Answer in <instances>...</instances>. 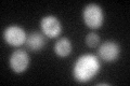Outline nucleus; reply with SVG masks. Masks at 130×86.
Returning a JSON list of instances; mask_svg holds the SVG:
<instances>
[{"label":"nucleus","instance_id":"obj_3","mask_svg":"<svg viewBox=\"0 0 130 86\" xmlns=\"http://www.w3.org/2000/svg\"><path fill=\"white\" fill-rule=\"evenodd\" d=\"M26 32L22 27L12 25L7 27L3 31V39L10 46L19 47L26 42Z\"/></svg>","mask_w":130,"mask_h":86},{"label":"nucleus","instance_id":"obj_8","mask_svg":"<svg viewBox=\"0 0 130 86\" xmlns=\"http://www.w3.org/2000/svg\"><path fill=\"white\" fill-rule=\"evenodd\" d=\"M54 52L60 57H67L72 53V42L67 38H61L55 43Z\"/></svg>","mask_w":130,"mask_h":86},{"label":"nucleus","instance_id":"obj_4","mask_svg":"<svg viewBox=\"0 0 130 86\" xmlns=\"http://www.w3.org/2000/svg\"><path fill=\"white\" fill-rule=\"evenodd\" d=\"M40 28L41 32L50 39L56 38L62 32V25H61L60 20L52 15L44 16L40 22Z\"/></svg>","mask_w":130,"mask_h":86},{"label":"nucleus","instance_id":"obj_6","mask_svg":"<svg viewBox=\"0 0 130 86\" xmlns=\"http://www.w3.org/2000/svg\"><path fill=\"white\" fill-rule=\"evenodd\" d=\"M29 66V56L23 50H16L10 57V67L15 73H23Z\"/></svg>","mask_w":130,"mask_h":86},{"label":"nucleus","instance_id":"obj_1","mask_svg":"<svg viewBox=\"0 0 130 86\" xmlns=\"http://www.w3.org/2000/svg\"><path fill=\"white\" fill-rule=\"evenodd\" d=\"M100 69L101 64L96 56L85 54L76 60L73 67V75L79 83H87L99 73Z\"/></svg>","mask_w":130,"mask_h":86},{"label":"nucleus","instance_id":"obj_2","mask_svg":"<svg viewBox=\"0 0 130 86\" xmlns=\"http://www.w3.org/2000/svg\"><path fill=\"white\" fill-rule=\"evenodd\" d=\"M83 18L87 27L91 29H99L103 25L104 14L101 7L95 3H90L84 9Z\"/></svg>","mask_w":130,"mask_h":86},{"label":"nucleus","instance_id":"obj_5","mask_svg":"<svg viewBox=\"0 0 130 86\" xmlns=\"http://www.w3.org/2000/svg\"><path fill=\"white\" fill-rule=\"evenodd\" d=\"M99 54L100 58L104 60L105 63H113L119 57L120 54V47L118 43L114 41H105L99 47Z\"/></svg>","mask_w":130,"mask_h":86},{"label":"nucleus","instance_id":"obj_7","mask_svg":"<svg viewBox=\"0 0 130 86\" xmlns=\"http://www.w3.org/2000/svg\"><path fill=\"white\" fill-rule=\"evenodd\" d=\"M44 43H46V40H44L43 34L38 31H34L29 36H27L25 42L27 48L32 52L40 51L44 46Z\"/></svg>","mask_w":130,"mask_h":86},{"label":"nucleus","instance_id":"obj_9","mask_svg":"<svg viewBox=\"0 0 130 86\" xmlns=\"http://www.w3.org/2000/svg\"><path fill=\"white\" fill-rule=\"evenodd\" d=\"M100 42V37L94 32H90L86 37V44L89 47H95Z\"/></svg>","mask_w":130,"mask_h":86}]
</instances>
